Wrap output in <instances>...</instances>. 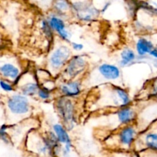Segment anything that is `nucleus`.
Instances as JSON below:
<instances>
[{"instance_id":"nucleus-15","label":"nucleus","mask_w":157,"mask_h":157,"mask_svg":"<svg viewBox=\"0 0 157 157\" xmlns=\"http://www.w3.org/2000/svg\"><path fill=\"white\" fill-rule=\"evenodd\" d=\"M41 86L38 84V81L37 80L34 79L33 81H29L25 83L23 85L21 86V93L25 97H32L34 95L38 94Z\"/></svg>"},{"instance_id":"nucleus-4","label":"nucleus","mask_w":157,"mask_h":157,"mask_svg":"<svg viewBox=\"0 0 157 157\" xmlns=\"http://www.w3.org/2000/svg\"><path fill=\"white\" fill-rule=\"evenodd\" d=\"M87 66V61L83 55H74L63 69V75L66 81L74 80L82 74Z\"/></svg>"},{"instance_id":"nucleus-3","label":"nucleus","mask_w":157,"mask_h":157,"mask_svg":"<svg viewBox=\"0 0 157 157\" xmlns=\"http://www.w3.org/2000/svg\"><path fill=\"white\" fill-rule=\"evenodd\" d=\"M71 10L77 18L84 22H89L98 18L101 10L97 9L90 2H71Z\"/></svg>"},{"instance_id":"nucleus-1","label":"nucleus","mask_w":157,"mask_h":157,"mask_svg":"<svg viewBox=\"0 0 157 157\" xmlns=\"http://www.w3.org/2000/svg\"><path fill=\"white\" fill-rule=\"evenodd\" d=\"M55 107L65 128L67 130L73 129L76 124L75 105L73 100L66 97H60L55 101Z\"/></svg>"},{"instance_id":"nucleus-17","label":"nucleus","mask_w":157,"mask_h":157,"mask_svg":"<svg viewBox=\"0 0 157 157\" xmlns=\"http://www.w3.org/2000/svg\"><path fill=\"white\" fill-rule=\"evenodd\" d=\"M144 144L146 148L157 151V133L149 132L144 135Z\"/></svg>"},{"instance_id":"nucleus-7","label":"nucleus","mask_w":157,"mask_h":157,"mask_svg":"<svg viewBox=\"0 0 157 157\" xmlns=\"http://www.w3.org/2000/svg\"><path fill=\"white\" fill-rule=\"evenodd\" d=\"M47 19L52 31L55 32L63 41L66 42H70L71 33L67 29L66 23L64 19L55 14H52Z\"/></svg>"},{"instance_id":"nucleus-18","label":"nucleus","mask_w":157,"mask_h":157,"mask_svg":"<svg viewBox=\"0 0 157 157\" xmlns=\"http://www.w3.org/2000/svg\"><path fill=\"white\" fill-rule=\"evenodd\" d=\"M41 27L44 35L48 38L49 42L52 43L54 40V32L52 31L47 18H42L41 21Z\"/></svg>"},{"instance_id":"nucleus-2","label":"nucleus","mask_w":157,"mask_h":157,"mask_svg":"<svg viewBox=\"0 0 157 157\" xmlns=\"http://www.w3.org/2000/svg\"><path fill=\"white\" fill-rule=\"evenodd\" d=\"M71 57V51L69 47L64 44L58 46L49 56V68L53 72L59 71L61 69L64 68Z\"/></svg>"},{"instance_id":"nucleus-10","label":"nucleus","mask_w":157,"mask_h":157,"mask_svg":"<svg viewBox=\"0 0 157 157\" xmlns=\"http://www.w3.org/2000/svg\"><path fill=\"white\" fill-rule=\"evenodd\" d=\"M98 71L104 79L108 81H116L121 78V69L118 66L107 63L101 64L98 67Z\"/></svg>"},{"instance_id":"nucleus-14","label":"nucleus","mask_w":157,"mask_h":157,"mask_svg":"<svg viewBox=\"0 0 157 157\" xmlns=\"http://www.w3.org/2000/svg\"><path fill=\"white\" fill-rule=\"evenodd\" d=\"M137 61V55L133 49L127 48L124 49L121 53V61L119 64L120 67H125L127 66H130L134 64V62Z\"/></svg>"},{"instance_id":"nucleus-8","label":"nucleus","mask_w":157,"mask_h":157,"mask_svg":"<svg viewBox=\"0 0 157 157\" xmlns=\"http://www.w3.org/2000/svg\"><path fill=\"white\" fill-rule=\"evenodd\" d=\"M58 89L63 97L73 98L78 96L81 93L82 86L79 81L71 80L61 83L58 87Z\"/></svg>"},{"instance_id":"nucleus-16","label":"nucleus","mask_w":157,"mask_h":157,"mask_svg":"<svg viewBox=\"0 0 157 157\" xmlns=\"http://www.w3.org/2000/svg\"><path fill=\"white\" fill-rule=\"evenodd\" d=\"M53 8L55 11V15L62 18V15H65L67 11L71 10V2L56 1L54 2Z\"/></svg>"},{"instance_id":"nucleus-19","label":"nucleus","mask_w":157,"mask_h":157,"mask_svg":"<svg viewBox=\"0 0 157 157\" xmlns=\"http://www.w3.org/2000/svg\"><path fill=\"white\" fill-rule=\"evenodd\" d=\"M52 93H53V89L46 87V86H41L37 95L41 100L46 101L52 98Z\"/></svg>"},{"instance_id":"nucleus-23","label":"nucleus","mask_w":157,"mask_h":157,"mask_svg":"<svg viewBox=\"0 0 157 157\" xmlns=\"http://www.w3.org/2000/svg\"><path fill=\"white\" fill-rule=\"evenodd\" d=\"M110 4H111V2H105V4L104 5V7H103L102 9L101 10V13L104 14V12H105L108 9V8L110 7Z\"/></svg>"},{"instance_id":"nucleus-12","label":"nucleus","mask_w":157,"mask_h":157,"mask_svg":"<svg viewBox=\"0 0 157 157\" xmlns=\"http://www.w3.org/2000/svg\"><path fill=\"white\" fill-rule=\"evenodd\" d=\"M154 48V45L146 38H140L136 42V53L137 55V61L146 58L147 55H150L151 51Z\"/></svg>"},{"instance_id":"nucleus-5","label":"nucleus","mask_w":157,"mask_h":157,"mask_svg":"<svg viewBox=\"0 0 157 157\" xmlns=\"http://www.w3.org/2000/svg\"><path fill=\"white\" fill-rule=\"evenodd\" d=\"M137 137V129L133 124L124 126L116 135L117 143L121 148L129 150L134 145Z\"/></svg>"},{"instance_id":"nucleus-20","label":"nucleus","mask_w":157,"mask_h":157,"mask_svg":"<svg viewBox=\"0 0 157 157\" xmlns=\"http://www.w3.org/2000/svg\"><path fill=\"white\" fill-rule=\"evenodd\" d=\"M9 126L6 124H3L0 127V140L3 141L6 144H9L11 142V140L7 133V130L9 129Z\"/></svg>"},{"instance_id":"nucleus-21","label":"nucleus","mask_w":157,"mask_h":157,"mask_svg":"<svg viewBox=\"0 0 157 157\" xmlns=\"http://www.w3.org/2000/svg\"><path fill=\"white\" fill-rule=\"evenodd\" d=\"M0 87L6 92H12L14 90L13 84H10L4 80H0Z\"/></svg>"},{"instance_id":"nucleus-13","label":"nucleus","mask_w":157,"mask_h":157,"mask_svg":"<svg viewBox=\"0 0 157 157\" xmlns=\"http://www.w3.org/2000/svg\"><path fill=\"white\" fill-rule=\"evenodd\" d=\"M52 128L60 144H63L64 146H72V140L68 134V130L63 124H55Z\"/></svg>"},{"instance_id":"nucleus-24","label":"nucleus","mask_w":157,"mask_h":157,"mask_svg":"<svg viewBox=\"0 0 157 157\" xmlns=\"http://www.w3.org/2000/svg\"><path fill=\"white\" fill-rule=\"evenodd\" d=\"M150 55L151 57H153V58L157 59V48H154L151 51V52L150 53Z\"/></svg>"},{"instance_id":"nucleus-9","label":"nucleus","mask_w":157,"mask_h":157,"mask_svg":"<svg viewBox=\"0 0 157 157\" xmlns=\"http://www.w3.org/2000/svg\"><path fill=\"white\" fill-rule=\"evenodd\" d=\"M116 116L118 122L123 126L131 125L136 118V112L130 106L118 108L116 111Z\"/></svg>"},{"instance_id":"nucleus-11","label":"nucleus","mask_w":157,"mask_h":157,"mask_svg":"<svg viewBox=\"0 0 157 157\" xmlns=\"http://www.w3.org/2000/svg\"><path fill=\"white\" fill-rule=\"evenodd\" d=\"M21 75L19 67L12 62H4L0 64V75L14 81Z\"/></svg>"},{"instance_id":"nucleus-22","label":"nucleus","mask_w":157,"mask_h":157,"mask_svg":"<svg viewBox=\"0 0 157 157\" xmlns=\"http://www.w3.org/2000/svg\"><path fill=\"white\" fill-rule=\"evenodd\" d=\"M71 48L75 52H81L84 49V44L79 42H75V41H72L71 43Z\"/></svg>"},{"instance_id":"nucleus-6","label":"nucleus","mask_w":157,"mask_h":157,"mask_svg":"<svg viewBox=\"0 0 157 157\" xmlns=\"http://www.w3.org/2000/svg\"><path fill=\"white\" fill-rule=\"evenodd\" d=\"M7 107L9 111L15 115H25L31 110V105L27 97L15 94L8 98Z\"/></svg>"},{"instance_id":"nucleus-25","label":"nucleus","mask_w":157,"mask_h":157,"mask_svg":"<svg viewBox=\"0 0 157 157\" xmlns=\"http://www.w3.org/2000/svg\"><path fill=\"white\" fill-rule=\"evenodd\" d=\"M153 95L157 98V84H156V85L154 86V88H153Z\"/></svg>"}]
</instances>
